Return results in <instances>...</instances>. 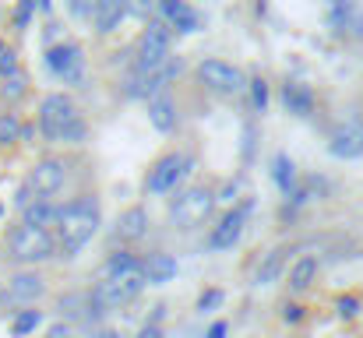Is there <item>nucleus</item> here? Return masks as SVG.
<instances>
[{"label":"nucleus","instance_id":"nucleus-40","mask_svg":"<svg viewBox=\"0 0 363 338\" xmlns=\"http://www.w3.org/2000/svg\"><path fill=\"white\" fill-rule=\"evenodd\" d=\"M134 338H166V332H162V325H155V321H145L141 328H138V335Z\"/></svg>","mask_w":363,"mask_h":338},{"label":"nucleus","instance_id":"nucleus-35","mask_svg":"<svg viewBox=\"0 0 363 338\" xmlns=\"http://www.w3.org/2000/svg\"><path fill=\"white\" fill-rule=\"evenodd\" d=\"M152 11H155V0H127V14L141 21H152Z\"/></svg>","mask_w":363,"mask_h":338},{"label":"nucleus","instance_id":"nucleus-28","mask_svg":"<svg viewBox=\"0 0 363 338\" xmlns=\"http://www.w3.org/2000/svg\"><path fill=\"white\" fill-rule=\"evenodd\" d=\"M247 99H250V110L254 113H264L268 103H272V85L261 74H250L247 78Z\"/></svg>","mask_w":363,"mask_h":338},{"label":"nucleus","instance_id":"nucleus-13","mask_svg":"<svg viewBox=\"0 0 363 338\" xmlns=\"http://www.w3.org/2000/svg\"><path fill=\"white\" fill-rule=\"evenodd\" d=\"M148 212L141 208V205H130V208H123L121 215H117V222L110 229V236L123 243V247H134V243H141L145 236H148Z\"/></svg>","mask_w":363,"mask_h":338},{"label":"nucleus","instance_id":"nucleus-29","mask_svg":"<svg viewBox=\"0 0 363 338\" xmlns=\"http://www.w3.org/2000/svg\"><path fill=\"white\" fill-rule=\"evenodd\" d=\"M25 92H28V78H25V71H14V74L0 78V99H4L7 106L21 103V96H25Z\"/></svg>","mask_w":363,"mask_h":338},{"label":"nucleus","instance_id":"nucleus-23","mask_svg":"<svg viewBox=\"0 0 363 338\" xmlns=\"http://www.w3.org/2000/svg\"><path fill=\"white\" fill-rule=\"evenodd\" d=\"M18 215H21V222H28V225L53 229V225H57V215H60V205H57L53 198H35V201H32L28 208H21Z\"/></svg>","mask_w":363,"mask_h":338},{"label":"nucleus","instance_id":"nucleus-12","mask_svg":"<svg viewBox=\"0 0 363 338\" xmlns=\"http://www.w3.org/2000/svg\"><path fill=\"white\" fill-rule=\"evenodd\" d=\"M169 57V25L166 21H145L141 39H138V71L159 67Z\"/></svg>","mask_w":363,"mask_h":338},{"label":"nucleus","instance_id":"nucleus-14","mask_svg":"<svg viewBox=\"0 0 363 338\" xmlns=\"http://www.w3.org/2000/svg\"><path fill=\"white\" fill-rule=\"evenodd\" d=\"M145 103H148V123H152L162 137L177 134V127H180V110H177V99H173L169 89L155 92V96L145 99Z\"/></svg>","mask_w":363,"mask_h":338},{"label":"nucleus","instance_id":"nucleus-5","mask_svg":"<svg viewBox=\"0 0 363 338\" xmlns=\"http://www.w3.org/2000/svg\"><path fill=\"white\" fill-rule=\"evenodd\" d=\"M194 169H198L194 152H187V148H169V152H162V155L148 166L141 187H145L148 198H166V194H173Z\"/></svg>","mask_w":363,"mask_h":338},{"label":"nucleus","instance_id":"nucleus-38","mask_svg":"<svg viewBox=\"0 0 363 338\" xmlns=\"http://www.w3.org/2000/svg\"><path fill=\"white\" fill-rule=\"evenodd\" d=\"M32 201H35V194H32V191H28V184H21V187H18V191H14V198H11V205H14V208H18V212H21V208H28V205H32Z\"/></svg>","mask_w":363,"mask_h":338},{"label":"nucleus","instance_id":"nucleus-34","mask_svg":"<svg viewBox=\"0 0 363 338\" xmlns=\"http://www.w3.org/2000/svg\"><path fill=\"white\" fill-rule=\"evenodd\" d=\"M14 71H21V60H18V50H4L0 53V78H7V74H14Z\"/></svg>","mask_w":363,"mask_h":338},{"label":"nucleus","instance_id":"nucleus-7","mask_svg":"<svg viewBox=\"0 0 363 338\" xmlns=\"http://www.w3.org/2000/svg\"><path fill=\"white\" fill-rule=\"evenodd\" d=\"M254 208H257L254 198H243V201H237V205H230V208L219 215V222L208 229L205 250H208V254L233 250V247L240 243V236H243V229H247V222H250V215H254Z\"/></svg>","mask_w":363,"mask_h":338},{"label":"nucleus","instance_id":"nucleus-36","mask_svg":"<svg viewBox=\"0 0 363 338\" xmlns=\"http://www.w3.org/2000/svg\"><path fill=\"white\" fill-rule=\"evenodd\" d=\"M254 137H257V130H254V127H243V145H240V159H243V162H247V166H250V162H254V148H257V141H254Z\"/></svg>","mask_w":363,"mask_h":338},{"label":"nucleus","instance_id":"nucleus-8","mask_svg":"<svg viewBox=\"0 0 363 338\" xmlns=\"http://www.w3.org/2000/svg\"><path fill=\"white\" fill-rule=\"evenodd\" d=\"M46 296V275L35 268H18L0 286V307H35Z\"/></svg>","mask_w":363,"mask_h":338},{"label":"nucleus","instance_id":"nucleus-16","mask_svg":"<svg viewBox=\"0 0 363 338\" xmlns=\"http://www.w3.org/2000/svg\"><path fill=\"white\" fill-rule=\"evenodd\" d=\"M57 314H60L64 321H71L74 328H78V325H96V321H103V317L96 314L92 300H89V289H71V293H64V296L57 300Z\"/></svg>","mask_w":363,"mask_h":338},{"label":"nucleus","instance_id":"nucleus-37","mask_svg":"<svg viewBox=\"0 0 363 338\" xmlns=\"http://www.w3.org/2000/svg\"><path fill=\"white\" fill-rule=\"evenodd\" d=\"M71 335H74V325H71V321H64V317H60V321H53V325L46 328V338H71Z\"/></svg>","mask_w":363,"mask_h":338},{"label":"nucleus","instance_id":"nucleus-47","mask_svg":"<svg viewBox=\"0 0 363 338\" xmlns=\"http://www.w3.org/2000/svg\"><path fill=\"white\" fill-rule=\"evenodd\" d=\"M0 254H4V240H0Z\"/></svg>","mask_w":363,"mask_h":338},{"label":"nucleus","instance_id":"nucleus-42","mask_svg":"<svg viewBox=\"0 0 363 338\" xmlns=\"http://www.w3.org/2000/svg\"><path fill=\"white\" fill-rule=\"evenodd\" d=\"M43 35H46V46H50V43H57V35H60V25H57V21H50Z\"/></svg>","mask_w":363,"mask_h":338},{"label":"nucleus","instance_id":"nucleus-31","mask_svg":"<svg viewBox=\"0 0 363 338\" xmlns=\"http://www.w3.org/2000/svg\"><path fill=\"white\" fill-rule=\"evenodd\" d=\"M35 11H39V0H18V4H14V14H11V25H14L18 32H25V28L32 25Z\"/></svg>","mask_w":363,"mask_h":338},{"label":"nucleus","instance_id":"nucleus-32","mask_svg":"<svg viewBox=\"0 0 363 338\" xmlns=\"http://www.w3.org/2000/svg\"><path fill=\"white\" fill-rule=\"evenodd\" d=\"M307 303H300V300H289V303H282V310H279V317H282V325H289V328H296V325H303L307 321Z\"/></svg>","mask_w":363,"mask_h":338},{"label":"nucleus","instance_id":"nucleus-33","mask_svg":"<svg viewBox=\"0 0 363 338\" xmlns=\"http://www.w3.org/2000/svg\"><path fill=\"white\" fill-rule=\"evenodd\" d=\"M67 11H71V18H78V21H92L96 11H99V0H67Z\"/></svg>","mask_w":363,"mask_h":338},{"label":"nucleus","instance_id":"nucleus-26","mask_svg":"<svg viewBox=\"0 0 363 338\" xmlns=\"http://www.w3.org/2000/svg\"><path fill=\"white\" fill-rule=\"evenodd\" d=\"M223 303H226V289H219V286H205V289L198 293V300H194V314L212 317V314L223 310Z\"/></svg>","mask_w":363,"mask_h":338},{"label":"nucleus","instance_id":"nucleus-22","mask_svg":"<svg viewBox=\"0 0 363 338\" xmlns=\"http://www.w3.org/2000/svg\"><path fill=\"white\" fill-rule=\"evenodd\" d=\"M318 271H321V261L314 254H300L293 264H289V289L293 293H307L314 282H318Z\"/></svg>","mask_w":363,"mask_h":338},{"label":"nucleus","instance_id":"nucleus-6","mask_svg":"<svg viewBox=\"0 0 363 338\" xmlns=\"http://www.w3.org/2000/svg\"><path fill=\"white\" fill-rule=\"evenodd\" d=\"M198 85H205L212 96H219V99H237L247 92V74H243L237 64H230V60H219V57H205L201 64H198Z\"/></svg>","mask_w":363,"mask_h":338},{"label":"nucleus","instance_id":"nucleus-20","mask_svg":"<svg viewBox=\"0 0 363 338\" xmlns=\"http://www.w3.org/2000/svg\"><path fill=\"white\" fill-rule=\"evenodd\" d=\"M268 176H272V184H275V191L286 198V194H293V187L300 184V169H296V162L286 155V152H275L272 155V162H268Z\"/></svg>","mask_w":363,"mask_h":338},{"label":"nucleus","instance_id":"nucleus-11","mask_svg":"<svg viewBox=\"0 0 363 338\" xmlns=\"http://www.w3.org/2000/svg\"><path fill=\"white\" fill-rule=\"evenodd\" d=\"M325 148L339 162H357V159H363V116H350V120L335 123L328 130Z\"/></svg>","mask_w":363,"mask_h":338},{"label":"nucleus","instance_id":"nucleus-15","mask_svg":"<svg viewBox=\"0 0 363 338\" xmlns=\"http://www.w3.org/2000/svg\"><path fill=\"white\" fill-rule=\"evenodd\" d=\"M279 103H282V110L289 116H300V120L314 116V110H318V96L303 81H282L279 85Z\"/></svg>","mask_w":363,"mask_h":338},{"label":"nucleus","instance_id":"nucleus-44","mask_svg":"<svg viewBox=\"0 0 363 338\" xmlns=\"http://www.w3.org/2000/svg\"><path fill=\"white\" fill-rule=\"evenodd\" d=\"M39 11H43V14H50V11H53V0H39Z\"/></svg>","mask_w":363,"mask_h":338},{"label":"nucleus","instance_id":"nucleus-4","mask_svg":"<svg viewBox=\"0 0 363 338\" xmlns=\"http://www.w3.org/2000/svg\"><path fill=\"white\" fill-rule=\"evenodd\" d=\"M216 205H219V198L208 184H191V187H177L166 215H169V225L177 232H191V229H198L212 219Z\"/></svg>","mask_w":363,"mask_h":338},{"label":"nucleus","instance_id":"nucleus-27","mask_svg":"<svg viewBox=\"0 0 363 338\" xmlns=\"http://www.w3.org/2000/svg\"><path fill=\"white\" fill-rule=\"evenodd\" d=\"M21 116L11 110L0 113V148H18L21 145Z\"/></svg>","mask_w":363,"mask_h":338},{"label":"nucleus","instance_id":"nucleus-43","mask_svg":"<svg viewBox=\"0 0 363 338\" xmlns=\"http://www.w3.org/2000/svg\"><path fill=\"white\" fill-rule=\"evenodd\" d=\"M92 338H123V335H121V332H113V328H99Z\"/></svg>","mask_w":363,"mask_h":338},{"label":"nucleus","instance_id":"nucleus-46","mask_svg":"<svg viewBox=\"0 0 363 338\" xmlns=\"http://www.w3.org/2000/svg\"><path fill=\"white\" fill-rule=\"evenodd\" d=\"M4 50H7V43H4V39H0V53H4Z\"/></svg>","mask_w":363,"mask_h":338},{"label":"nucleus","instance_id":"nucleus-41","mask_svg":"<svg viewBox=\"0 0 363 338\" xmlns=\"http://www.w3.org/2000/svg\"><path fill=\"white\" fill-rule=\"evenodd\" d=\"M205 338H230V321H223V317H219V321H212V325H208V332H205Z\"/></svg>","mask_w":363,"mask_h":338},{"label":"nucleus","instance_id":"nucleus-30","mask_svg":"<svg viewBox=\"0 0 363 338\" xmlns=\"http://www.w3.org/2000/svg\"><path fill=\"white\" fill-rule=\"evenodd\" d=\"M332 307H335V314H339L342 321H357V317L363 314V300L357 296V293H339Z\"/></svg>","mask_w":363,"mask_h":338},{"label":"nucleus","instance_id":"nucleus-21","mask_svg":"<svg viewBox=\"0 0 363 338\" xmlns=\"http://www.w3.org/2000/svg\"><path fill=\"white\" fill-rule=\"evenodd\" d=\"M43 325H46V314H43L39 307H18V310H11L7 335L11 338H32Z\"/></svg>","mask_w":363,"mask_h":338},{"label":"nucleus","instance_id":"nucleus-25","mask_svg":"<svg viewBox=\"0 0 363 338\" xmlns=\"http://www.w3.org/2000/svg\"><path fill=\"white\" fill-rule=\"evenodd\" d=\"M353 18H357L353 0H328V32L346 35L353 28Z\"/></svg>","mask_w":363,"mask_h":338},{"label":"nucleus","instance_id":"nucleus-2","mask_svg":"<svg viewBox=\"0 0 363 338\" xmlns=\"http://www.w3.org/2000/svg\"><path fill=\"white\" fill-rule=\"evenodd\" d=\"M99 225H103V212H99L96 194H85V198H74V201L60 205V215H57V225H53L57 257L74 261L99 236Z\"/></svg>","mask_w":363,"mask_h":338},{"label":"nucleus","instance_id":"nucleus-45","mask_svg":"<svg viewBox=\"0 0 363 338\" xmlns=\"http://www.w3.org/2000/svg\"><path fill=\"white\" fill-rule=\"evenodd\" d=\"M4 215H7V205H4V201H0V219H4Z\"/></svg>","mask_w":363,"mask_h":338},{"label":"nucleus","instance_id":"nucleus-19","mask_svg":"<svg viewBox=\"0 0 363 338\" xmlns=\"http://www.w3.org/2000/svg\"><path fill=\"white\" fill-rule=\"evenodd\" d=\"M286 268H289V247H272V250L261 257V264L254 268V286H257V289L275 286Z\"/></svg>","mask_w":363,"mask_h":338},{"label":"nucleus","instance_id":"nucleus-1","mask_svg":"<svg viewBox=\"0 0 363 338\" xmlns=\"http://www.w3.org/2000/svg\"><path fill=\"white\" fill-rule=\"evenodd\" d=\"M35 130L46 145H85L89 141V120L78 110V103L67 92H46L35 110Z\"/></svg>","mask_w":363,"mask_h":338},{"label":"nucleus","instance_id":"nucleus-3","mask_svg":"<svg viewBox=\"0 0 363 338\" xmlns=\"http://www.w3.org/2000/svg\"><path fill=\"white\" fill-rule=\"evenodd\" d=\"M4 254H7L18 268H35V264H46V261L57 257V236H53V229H39V225L18 222L7 229Z\"/></svg>","mask_w":363,"mask_h":338},{"label":"nucleus","instance_id":"nucleus-10","mask_svg":"<svg viewBox=\"0 0 363 338\" xmlns=\"http://www.w3.org/2000/svg\"><path fill=\"white\" fill-rule=\"evenodd\" d=\"M67 173H71L67 159H60V155H43V159L28 169L25 184H28V191H32L35 198H57V194L67 187Z\"/></svg>","mask_w":363,"mask_h":338},{"label":"nucleus","instance_id":"nucleus-24","mask_svg":"<svg viewBox=\"0 0 363 338\" xmlns=\"http://www.w3.org/2000/svg\"><path fill=\"white\" fill-rule=\"evenodd\" d=\"M127 18V0H99V11H96V18H92V25H96V32H117L121 28V21Z\"/></svg>","mask_w":363,"mask_h":338},{"label":"nucleus","instance_id":"nucleus-9","mask_svg":"<svg viewBox=\"0 0 363 338\" xmlns=\"http://www.w3.org/2000/svg\"><path fill=\"white\" fill-rule=\"evenodd\" d=\"M43 67H46L53 78L67 81V85H82V78H85V53H82L78 43L57 39V43H50V46L43 50Z\"/></svg>","mask_w":363,"mask_h":338},{"label":"nucleus","instance_id":"nucleus-17","mask_svg":"<svg viewBox=\"0 0 363 338\" xmlns=\"http://www.w3.org/2000/svg\"><path fill=\"white\" fill-rule=\"evenodd\" d=\"M141 271H145V286H166L180 275V261H177V254L152 250L141 257Z\"/></svg>","mask_w":363,"mask_h":338},{"label":"nucleus","instance_id":"nucleus-39","mask_svg":"<svg viewBox=\"0 0 363 338\" xmlns=\"http://www.w3.org/2000/svg\"><path fill=\"white\" fill-rule=\"evenodd\" d=\"M237 194H240V176H237V180H230L216 198H219V201H226V205H237Z\"/></svg>","mask_w":363,"mask_h":338},{"label":"nucleus","instance_id":"nucleus-18","mask_svg":"<svg viewBox=\"0 0 363 338\" xmlns=\"http://www.w3.org/2000/svg\"><path fill=\"white\" fill-rule=\"evenodd\" d=\"M155 11L162 14V21L169 25V28H177L180 35H191V32H198V14H194V7L187 4V0H155Z\"/></svg>","mask_w":363,"mask_h":338}]
</instances>
